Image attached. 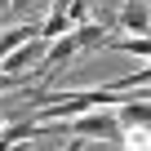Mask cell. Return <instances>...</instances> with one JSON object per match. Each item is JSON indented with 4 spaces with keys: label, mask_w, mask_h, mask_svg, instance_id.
Instances as JSON below:
<instances>
[{
    "label": "cell",
    "mask_w": 151,
    "mask_h": 151,
    "mask_svg": "<svg viewBox=\"0 0 151 151\" xmlns=\"http://www.w3.org/2000/svg\"><path fill=\"white\" fill-rule=\"evenodd\" d=\"M45 49H49V40L45 36H31L27 45H18V49H9L5 58H0V67H5V71H40Z\"/></svg>",
    "instance_id": "obj_2"
},
{
    "label": "cell",
    "mask_w": 151,
    "mask_h": 151,
    "mask_svg": "<svg viewBox=\"0 0 151 151\" xmlns=\"http://www.w3.org/2000/svg\"><path fill=\"white\" fill-rule=\"evenodd\" d=\"M71 5H76V0H53V9H62V14H67Z\"/></svg>",
    "instance_id": "obj_14"
},
{
    "label": "cell",
    "mask_w": 151,
    "mask_h": 151,
    "mask_svg": "<svg viewBox=\"0 0 151 151\" xmlns=\"http://www.w3.org/2000/svg\"><path fill=\"white\" fill-rule=\"evenodd\" d=\"M67 138H85V142H124V124L116 120V107H89L80 116L62 120Z\"/></svg>",
    "instance_id": "obj_1"
},
{
    "label": "cell",
    "mask_w": 151,
    "mask_h": 151,
    "mask_svg": "<svg viewBox=\"0 0 151 151\" xmlns=\"http://www.w3.org/2000/svg\"><path fill=\"white\" fill-rule=\"evenodd\" d=\"M31 36H40L36 22H18V27H9V31H0V58H5L9 49H18V45H27Z\"/></svg>",
    "instance_id": "obj_9"
},
{
    "label": "cell",
    "mask_w": 151,
    "mask_h": 151,
    "mask_svg": "<svg viewBox=\"0 0 151 151\" xmlns=\"http://www.w3.org/2000/svg\"><path fill=\"white\" fill-rule=\"evenodd\" d=\"M102 49H120V53H133V58H151V36H107Z\"/></svg>",
    "instance_id": "obj_7"
},
{
    "label": "cell",
    "mask_w": 151,
    "mask_h": 151,
    "mask_svg": "<svg viewBox=\"0 0 151 151\" xmlns=\"http://www.w3.org/2000/svg\"><path fill=\"white\" fill-rule=\"evenodd\" d=\"M71 36H76V45H80V53H85V49H102V40H107V22H76Z\"/></svg>",
    "instance_id": "obj_8"
},
{
    "label": "cell",
    "mask_w": 151,
    "mask_h": 151,
    "mask_svg": "<svg viewBox=\"0 0 151 151\" xmlns=\"http://www.w3.org/2000/svg\"><path fill=\"white\" fill-rule=\"evenodd\" d=\"M116 31H142V36H151V9H147V0H120V9H116V22H111Z\"/></svg>",
    "instance_id": "obj_4"
},
{
    "label": "cell",
    "mask_w": 151,
    "mask_h": 151,
    "mask_svg": "<svg viewBox=\"0 0 151 151\" xmlns=\"http://www.w3.org/2000/svg\"><path fill=\"white\" fill-rule=\"evenodd\" d=\"M5 9H9V0H0V14H5Z\"/></svg>",
    "instance_id": "obj_15"
},
{
    "label": "cell",
    "mask_w": 151,
    "mask_h": 151,
    "mask_svg": "<svg viewBox=\"0 0 151 151\" xmlns=\"http://www.w3.org/2000/svg\"><path fill=\"white\" fill-rule=\"evenodd\" d=\"M36 31H40L45 40H58L62 31H71V22H67V14H62V9H49V18H45V22H40Z\"/></svg>",
    "instance_id": "obj_10"
},
{
    "label": "cell",
    "mask_w": 151,
    "mask_h": 151,
    "mask_svg": "<svg viewBox=\"0 0 151 151\" xmlns=\"http://www.w3.org/2000/svg\"><path fill=\"white\" fill-rule=\"evenodd\" d=\"M76 53H80L76 36H71V31H62L58 40H49V49H45V58H40V71H45V76H53V71H58L62 62H71Z\"/></svg>",
    "instance_id": "obj_5"
},
{
    "label": "cell",
    "mask_w": 151,
    "mask_h": 151,
    "mask_svg": "<svg viewBox=\"0 0 151 151\" xmlns=\"http://www.w3.org/2000/svg\"><path fill=\"white\" fill-rule=\"evenodd\" d=\"M62 151H85V138H71V142H67Z\"/></svg>",
    "instance_id": "obj_12"
},
{
    "label": "cell",
    "mask_w": 151,
    "mask_h": 151,
    "mask_svg": "<svg viewBox=\"0 0 151 151\" xmlns=\"http://www.w3.org/2000/svg\"><path fill=\"white\" fill-rule=\"evenodd\" d=\"M36 85H45V80H36L31 71H5V67H0V98L27 93V89H36Z\"/></svg>",
    "instance_id": "obj_6"
},
{
    "label": "cell",
    "mask_w": 151,
    "mask_h": 151,
    "mask_svg": "<svg viewBox=\"0 0 151 151\" xmlns=\"http://www.w3.org/2000/svg\"><path fill=\"white\" fill-rule=\"evenodd\" d=\"M129 93H138V98H151V85H138V89H129Z\"/></svg>",
    "instance_id": "obj_13"
},
{
    "label": "cell",
    "mask_w": 151,
    "mask_h": 151,
    "mask_svg": "<svg viewBox=\"0 0 151 151\" xmlns=\"http://www.w3.org/2000/svg\"><path fill=\"white\" fill-rule=\"evenodd\" d=\"M36 5H40V0H9V9H14V14H31Z\"/></svg>",
    "instance_id": "obj_11"
},
{
    "label": "cell",
    "mask_w": 151,
    "mask_h": 151,
    "mask_svg": "<svg viewBox=\"0 0 151 151\" xmlns=\"http://www.w3.org/2000/svg\"><path fill=\"white\" fill-rule=\"evenodd\" d=\"M116 120L124 129H138V133H151V98H138V93H124L116 102Z\"/></svg>",
    "instance_id": "obj_3"
},
{
    "label": "cell",
    "mask_w": 151,
    "mask_h": 151,
    "mask_svg": "<svg viewBox=\"0 0 151 151\" xmlns=\"http://www.w3.org/2000/svg\"><path fill=\"white\" fill-rule=\"evenodd\" d=\"M5 120H9V116H5V111H0V124H5Z\"/></svg>",
    "instance_id": "obj_16"
}]
</instances>
